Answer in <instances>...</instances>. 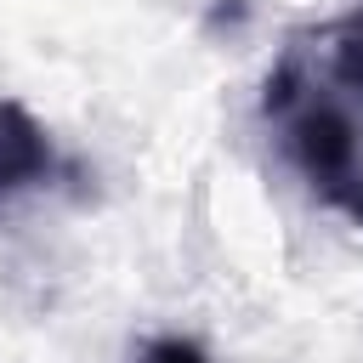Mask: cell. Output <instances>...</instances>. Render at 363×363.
I'll return each mask as SVG.
<instances>
[{
    "mask_svg": "<svg viewBox=\"0 0 363 363\" xmlns=\"http://www.w3.org/2000/svg\"><path fill=\"white\" fill-rule=\"evenodd\" d=\"M261 130L323 210L363 227V0L278 45L261 79Z\"/></svg>",
    "mask_w": 363,
    "mask_h": 363,
    "instance_id": "1",
    "label": "cell"
},
{
    "mask_svg": "<svg viewBox=\"0 0 363 363\" xmlns=\"http://www.w3.org/2000/svg\"><path fill=\"white\" fill-rule=\"evenodd\" d=\"M40 193L91 199V170L57 147V136L28 113V102L0 96V216Z\"/></svg>",
    "mask_w": 363,
    "mask_h": 363,
    "instance_id": "2",
    "label": "cell"
},
{
    "mask_svg": "<svg viewBox=\"0 0 363 363\" xmlns=\"http://www.w3.org/2000/svg\"><path fill=\"white\" fill-rule=\"evenodd\" d=\"M136 363H210V352L199 340H187V335H153L136 352Z\"/></svg>",
    "mask_w": 363,
    "mask_h": 363,
    "instance_id": "3",
    "label": "cell"
}]
</instances>
